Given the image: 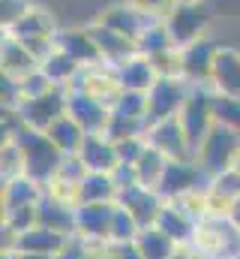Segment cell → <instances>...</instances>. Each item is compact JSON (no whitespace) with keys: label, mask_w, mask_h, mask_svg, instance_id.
<instances>
[{"label":"cell","mask_w":240,"mask_h":259,"mask_svg":"<svg viewBox=\"0 0 240 259\" xmlns=\"http://www.w3.org/2000/svg\"><path fill=\"white\" fill-rule=\"evenodd\" d=\"M117 145V154H120V163H129V166H135V160L144 154V148H147V139L144 136H126V139H120L114 142Z\"/></svg>","instance_id":"cell-38"},{"label":"cell","mask_w":240,"mask_h":259,"mask_svg":"<svg viewBox=\"0 0 240 259\" xmlns=\"http://www.w3.org/2000/svg\"><path fill=\"white\" fill-rule=\"evenodd\" d=\"M192 247L204 259H234L240 256V229L228 217H204L195 229Z\"/></svg>","instance_id":"cell-4"},{"label":"cell","mask_w":240,"mask_h":259,"mask_svg":"<svg viewBox=\"0 0 240 259\" xmlns=\"http://www.w3.org/2000/svg\"><path fill=\"white\" fill-rule=\"evenodd\" d=\"M0 66H3V78L21 81V78H27L30 72L39 69V58L24 42H18L15 36L3 33V42H0Z\"/></svg>","instance_id":"cell-20"},{"label":"cell","mask_w":240,"mask_h":259,"mask_svg":"<svg viewBox=\"0 0 240 259\" xmlns=\"http://www.w3.org/2000/svg\"><path fill=\"white\" fill-rule=\"evenodd\" d=\"M45 196V187L39 181H33L30 175H21L15 181H6L0 184V208H15V205H36L42 202Z\"/></svg>","instance_id":"cell-26"},{"label":"cell","mask_w":240,"mask_h":259,"mask_svg":"<svg viewBox=\"0 0 240 259\" xmlns=\"http://www.w3.org/2000/svg\"><path fill=\"white\" fill-rule=\"evenodd\" d=\"M66 97H69V88H48L36 97H27L21 100L15 109L21 115V124L24 127H33V130H48L60 115H66Z\"/></svg>","instance_id":"cell-8"},{"label":"cell","mask_w":240,"mask_h":259,"mask_svg":"<svg viewBox=\"0 0 240 259\" xmlns=\"http://www.w3.org/2000/svg\"><path fill=\"white\" fill-rule=\"evenodd\" d=\"M168 49H174V42H171V36H168V27H165L162 18H153V21L144 27V33L138 36V55L156 58V55H162V52H168Z\"/></svg>","instance_id":"cell-32"},{"label":"cell","mask_w":240,"mask_h":259,"mask_svg":"<svg viewBox=\"0 0 240 259\" xmlns=\"http://www.w3.org/2000/svg\"><path fill=\"white\" fill-rule=\"evenodd\" d=\"M66 238L69 235H63L57 229H48V226H33V229H27V232H21L18 235V244H15V250H24V253H51V256H57L60 250H63V244H66Z\"/></svg>","instance_id":"cell-25"},{"label":"cell","mask_w":240,"mask_h":259,"mask_svg":"<svg viewBox=\"0 0 240 259\" xmlns=\"http://www.w3.org/2000/svg\"><path fill=\"white\" fill-rule=\"evenodd\" d=\"M117 205H123L141 223V229H147V226H156V220H159V214L165 208V199L156 190L144 187V184H129L117 193Z\"/></svg>","instance_id":"cell-15"},{"label":"cell","mask_w":240,"mask_h":259,"mask_svg":"<svg viewBox=\"0 0 240 259\" xmlns=\"http://www.w3.org/2000/svg\"><path fill=\"white\" fill-rule=\"evenodd\" d=\"M144 139H147V145H153L156 151H162L168 160H189V157H195L180 118H168V121L150 124L147 133H144Z\"/></svg>","instance_id":"cell-14"},{"label":"cell","mask_w":240,"mask_h":259,"mask_svg":"<svg viewBox=\"0 0 240 259\" xmlns=\"http://www.w3.org/2000/svg\"><path fill=\"white\" fill-rule=\"evenodd\" d=\"M81 163L87 166V172H114L120 166V154L117 145L111 136L105 133H87L84 136V145L78 151Z\"/></svg>","instance_id":"cell-18"},{"label":"cell","mask_w":240,"mask_h":259,"mask_svg":"<svg viewBox=\"0 0 240 259\" xmlns=\"http://www.w3.org/2000/svg\"><path fill=\"white\" fill-rule=\"evenodd\" d=\"M93 21H99V24H105V27H111V30H117L123 33L126 39H132L135 46H138V36L144 33V27L153 21L150 15H144L141 9H135V6H129L126 0H117V3H111V6H105Z\"/></svg>","instance_id":"cell-16"},{"label":"cell","mask_w":240,"mask_h":259,"mask_svg":"<svg viewBox=\"0 0 240 259\" xmlns=\"http://www.w3.org/2000/svg\"><path fill=\"white\" fill-rule=\"evenodd\" d=\"M6 139H9V136H6ZM12 139L18 142V148H21V154H24V169H27V175L45 187V184L57 175V169H60V163H63L66 154L48 139L45 130L21 127Z\"/></svg>","instance_id":"cell-1"},{"label":"cell","mask_w":240,"mask_h":259,"mask_svg":"<svg viewBox=\"0 0 240 259\" xmlns=\"http://www.w3.org/2000/svg\"><path fill=\"white\" fill-rule=\"evenodd\" d=\"M114 69H117V78H120V88H123V91H141V94H147V91L153 88V81L159 78L153 61L144 58V55H135V58H129L126 64L114 66Z\"/></svg>","instance_id":"cell-23"},{"label":"cell","mask_w":240,"mask_h":259,"mask_svg":"<svg viewBox=\"0 0 240 259\" xmlns=\"http://www.w3.org/2000/svg\"><path fill=\"white\" fill-rule=\"evenodd\" d=\"M117 181L111 172H87L81 181V202H117Z\"/></svg>","instance_id":"cell-30"},{"label":"cell","mask_w":240,"mask_h":259,"mask_svg":"<svg viewBox=\"0 0 240 259\" xmlns=\"http://www.w3.org/2000/svg\"><path fill=\"white\" fill-rule=\"evenodd\" d=\"M39 69L48 75V81L51 84H60V88H72L75 84V78H78V72L84 69V66L78 64L72 55H66L60 46H54L42 61H39Z\"/></svg>","instance_id":"cell-24"},{"label":"cell","mask_w":240,"mask_h":259,"mask_svg":"<svg viewBox=\"0 0 240 259\" xmlns=\"http://www.w3.org/2000/svg\"><path fill=\"white\" fill-rule=\"evenodd\" d=\"M21 175H27V169H24V154H21L18 142L9 136V139H3V145H0V184L15 181V178H21Z\"/></svg>","instance_id":"cell-33"},{"label":"cell","mask_w":240,"mask_h":259,"mask_svg":"<svg viewBox=\"0 0 240 259\" xmlns=\"http://www.w3.org/2000/svg\"><path fill=\"white\" fill-rule=\"evenodd\" d=\"M222 42H216L210 33L189 42L186 49H180V75L189 84H210V69H213V58L219 52Z\"/></svg>","instance_id":"cell-11"},{"label":"cell","mask_w":240,"mask_h":259,"mask_svg":"<svg viewBox=\"0 0 240 259\" xmlns=\"http://www.w3.org/2000/svg\"><path fill=\"white\" fill-rule=\"evenodd\" d=\"M18 259H57V256H51V253H24V250H18Z\"/></svg>","instance_id":"cell-45"},{"label":"cell","mask_w":240,"mask_h":259,"mask_svg":"<svg viewBox=\"0 0 240 259\" xmlns=\"http://www.w3.org/2000/svg\"><path fill=\"white\" fill-rule=\"evenodd\" d=\"M138 232H141V223H138L123 205H117V211H114V223H111V241H135Z\"/></svg>","instance_id":"cell-37"},{"label":"cell","mask_w":240,"mask_h":259,"mask_svg":"<svg viewBox=\"0 0 240 259\" xmlns=\"http://www.w3.org/2000/svg\"><path fill=\"white\" fill-rule=\"evenodd\" d=\"M168 27V36L174 42V49H186L189 42L201 39L210 33L213 24V12L207 3H195V0H177L171 6V12L162 18Z\"/></svg>","instance_id":"cell-3"},{"label":"cell","mask_w":240,"mask_h":259,"mask_svg":"<svg viewBox=\"0 0 240 259\" xmlns=\"http://www.w3.org/2000/svg\"><path fill=\"white\" fill-rule=\"evenodd\" d=\"M0 223L12 226L15 232H27L39 223V202L36 205H15V208H6L0 211Z\"/></svg>","instance_id":"cell-35"},{"label":"cell","mask_w":240,"mask_h":259,"mask_svg":"<svg viewBox=\"0 0 240 259\" xmlns=\"http://www.w3.org/2000/svg\"><path fill=\"white\" fill-rule=\"evenodd\" d=\"M126 3L135 6V9H141V12L150 15V18H165L177 0H126Z\"/></svg>","instance_id":"cell-40"},{"label":"cell","mask_w":240,"mask_h":259,"mask_svg":"<svg viewBox=\"0 0 240 259\" xmlns=\"http://www.w3.org/2000/svg\"><path fill=\"white\" fill-rule=\"evenodd\" d=\"M234 166H237V169H240V154H237V160H234Z\"/></svg>","instance_id":"cell-46"},{"label":"cell","mask_w":240,"mask_h":259,"mask_svg":"<svg viewBox=\"0 0 240 259\" xmlns=\"http://www.w3.org/2000/svg\"><path fill=\"white\" fill-rule=\"evenodd\" d=\"M72 88H78V91H84V94H90V97H96V100H102L105 106H111L114 109V103L120 100V94H123V88H120V78H117V69L108 64H93V66H84L81 72H78V78H75V84Z\"/></svg>","instance_id":"cell-13"},{"label":"cell","mask_w":240,"mask_h":259,"mask_svg":"<svg viewBox=\"0 0 240 259\" xmlns=\"http://www.w3.org/2000/svg\"><path fill=\"white\" fill-rule=\"evenodd\" d=\"M189 91H192V84L183 75H159L153 81V88L147 91V127L177 118Z\"/></svg>","instance_id":"cell-7"},{"label":"cell","mask_w":240,"mask_h":259,"mask_svg":"<svg viewBox=\"0 0 240 259\" xmlns=\"http://www.w3.org/2000/svg\"><path fill=\"white\" fill-rule=\"evenodd\" d=\"M3 33H9V36H15L18 42H24L39 61L57 46V21H54V15L45 9V6H36V3H30L9 27H3Z\"/></svg>","instance_id":"cell-2"},{"label":"cell","mask_w":240,"mask_h":259,"mask_svg":"<svg viewBox=\"0 0 240 259\" xmlns=\"http://www.w3.org/2000/svg\"><path fill=\"white\" fill-rule=\"evenodd\" d=\"M45 133H48V139L57 145L66 157H69V154H78V151H81V145H84V136H87V133L81 130V124H78L69 112H66V115H60L57 121L45 130Z\"/></svg>","instance_id":"cell-28"},{"label":"cell","mask_w":240,"mask_h":259,"mask_svg":"<svg viewBox=\"0 0 240 259\" xmlns=\"http://www.w3.org/2000/svg\"><path fill=\"white\" fill-rule=\"evenodd\" d=\"M114 112L147 124V94H141V91H123L120 100L114 103Z\"/></svg>","instance_id":"cell-36"},{"label":"cell","mask_w":240,"mask_h":259,"mask_svg":"<svg viewBox=\"0 0 240 259\" xmlns=\"http://www.w3.org/2000/svg\"><path fill=\"white\" fill-rule=\"evenodd\" d=\"M237 154H240V133L222 127V124H213L210 133L204 136V142L198 145L195 160L207 172V178H213V175L231 169L234 160H237Z\"/></svg>","instance_id":"cell-5"},{"label":"cell","mask_w":240,"mask_h":259,"mask_svg":"<svg viewBox=\"0 0 240 259\" xmlns=\"http://www.w3.org/2000/svg\"><path fill=\"white\" fill-rule=\"evenodd\" d=\"M105 250L111 259H144L135 241H105Z\"/></svg>","instance_id":"cell-41"},{"label":"cell","mask_w":240,"mask_h":259,"mask_svg":"<svg viewBox=\"0 0 240 259\" xmlns=\"http://www.w3.org/2000/svg\"><path fill=\"white\" fill-rule=\"evenodd\" d=\"M39 226L57 229L63 235H72L75 232V208L45 193L42 202H39Z\"/></svg>","instance_id":"cell-27"},{"label":"cell","mask_w":240,"mask_h":259,"mask_svg":"<svg viewBox=\"0 0 240 259\" xmlns=\"http://www.w3.org/2000/svg\"><path fill=\"white\" fill-rule=\"evenodd\" d=\"M114 211H117V202H81L75 208V232L93 244L111 241Z\"/></svg>","instance_id":"cell-10"},{"label":"cell","mask_w":240,"mask_h":259,"mask_svg":"<svg viewBox=\"0 0 240 259\" xmlns=\"http://www.w3.org/2000/svg\"><path fill=\"white\" fill-rule=\"evenodd\" d=\"M87 30H90V33H93V39H96V49H99L102 64L120 66V64H126L129 58H135V55H138V46H135L132 39H126L123 33L111 30V27H105V24H99V21H90V24H87Z\"/></svg>","instance_id":"cell-17"},{"label":"cell","mask_w":240,"mask_h":259,"mask_svg":"<svg viewBox=\"0 0 240 259\" xmlns=\"http://www.w3.org/2000/svg\"><path fill=\"white\" fill-rule=\"evenodd\" d=\"M156 226H159L168 238H174L177 244H192L195 229H198V220H195L183 205H177V202H165V208H162Z\"/></svg>","instance_id":"cell-22"},{"label":"cell","mask_w":240,"mask_h":259,"mask_svg":"<svg viewBox=\"0 0 240 259\" xmlns=\"http://www.w3.org/2000/svg\"><path fill=\"white\" fill-rule=\"evenodd\" d=\"M66 112L81 124L84 133H105L108 121H111V106H105L102 100H96V97H90L78 88H69Z\"/></svg>","instance_id":"cell-12"},{"label":"cell","mask_w":240,"mask_h":259,"mask_svg":"<svg viewBox=\"0 0 240 259\" xmlns=\"http://www.w3.org/2000/svg\"><path fill=\"white\" fill-rule=\"evenodd\" d=\"M57 46L66 52V55H72L81 66L102 64L99 49H96V39H93V33L87 30V24H84V27H66V30H60Z\"/></svg>","instance_id":"cell-21"},{"label":"cell","mask_w":240,"mask_h":259,"mask_svg":"<svg viewBox=\"0 0 240 259\" xmlns=\"http://www.w3.org/2000/svg\"><path fill=\"white\" fill-rule=\"evenodd\" d=\"M168 259H204V256H201L192 244H177V247H174V253H171Z\"/></svg>","instance_id":"cell-43"},{"label":"cell","mask_w":240,"mask_h":259,"mask_svg":"<svg viewBox=\"0 0 240 259\" xmlns=\"http://www.w3.org/2000/svg\"><path fill=\"white\" fill-rule=\"evenodd\" d=\"M210 88L216 94L240 97V49L219 46L213 58V69H210Z\"/></svg>","instance_id":"cell-19"},{"label":"cell","mask_w":240,"mask_h":259,"mask_svg":"<svg viewBox=\"0 0 240 259\" xmlns=\"http://www.w3.org/2000/svg\"><path fill=\"white\" fill-rule=\"evenodd\" d=\"M27 6H30V0H3V3H0V12H3V27H9V24H12V21H15V18L27 9Z\"/></svg>","instance_id":"cell-42"},{"label":"cell","mask_w":240,"mask_h":259,"mask_svg":"<svg viewBox=\"0 0 240 259\" xmlns=\"http://www.w3.org/2000/svg\"><path fill=\"white\" fill-rule=\"evenodd\" d=\"M180 124L186 130V139L192 145V151H198V145L204 142V136L210 133V127L216 124L213 115V88L210 84H192L183 109H180Z\"/></svg>","instance_id":"cell-6"},{"label":"cell","mask_w":240,"mask_h":259,"mask_svg":"<svg viewBox=\"0 0 240 259\" xmlns=\"http://www.w3.org/2000/svg\"><path fill=\"white\" fill-rule=\"evenodd\" d=\"M90 250H93V241H87L84 235L72 232L63 244V250L57 253V259H90Z\"/></svg>","instance_id":"cell-39"},{"label":"cell","mask_w":240,"mask_h":259,"mask_svg":"<svg viewBox=\"0 0 240 259\" xmlns=\"http://www.w3.org/2000/svg\"><path fill=\"white\" fill-rule=\"evenodd\" d=\"M213 115H216V124L240 133V97H228V94L213 91Z\"/></svg>","instance_id":"cell-34"},{"label":"cell","mask_w":240,"mask_h":259,"mask_svg":"<svg viewBox=\"0 0 240 259\" xmlns=\"http://www.w3.org/2000/svg\"><path fill=\"white\" fill-rule=\"evenodd\" d=\"M135 244H138V250H141V256L144 259H168L171 253H174V247H177V241L168 238L159 226H147V229H141L138 238H135Z\"/></svg>","instance_id":"cell-31"},{"label":"cell","mask_w":240,"mask_h":259,"mask_svg":"<svg viewBox=\"0 0 240 259\" xmlns=\"http://www.w3.org/2000/svg\"><path fill=\"white\" fill-rule=\"evenodd\" d=\"M207 184H210V178L198 166L195 157H189V160H168V169H165L156 193L162 196L165 202H171V199H180V196H186V193L204 190Z\"/></svg>","instance_id":"cell-9"},{"label":"cell","mask_w":240,"mask_h":259,"mask_svg":"<svg viewBox=\"0 0 240 259\" xmlns=\"http://www.w3.org/2000/svg\"><path fill=\"white\" fill-rule=\"evenodd\" d=\"M195 3H207V0H195Z\"/></svg>","instance_id":"cell-47"},{"label":"cell","mask_w":240,"mask_h":259,"mask_svg":"<svg viewBox=\"0 0 240 259\" xmlns=\"http://www.w3.org/2000/svg\"><path fill=\"white\" fill-rule=\"evenodd\" d=\"M228 220H231V223H234V226L240 229V199L234 202V205H231V211H228Z\"/></svg>","instance_id":"cell-44"},{"label":"cell","mask_w":240,"mask_h":259,"mask_svg":"<svg viewBox=\"0 0 240 259\" xmlns=\"http://www.w3.org/2000/svg\"><path fill=\"white\" fill-rule=\"evenodd\" d=\"M165 169H168V157H165L162 151H156L153 145H147L144 154L135 160V178H138V184H144V187H150V190L159 187Z\"/></svg>","instance_id":"cell-29"},{"label":"cell","mask_w":240,"mask_h":259,"mask_svg":"<svg viewBox=\"0 0 240 259\" xmlns=\"http://www.w3.org/2000/svg\"><path fill=\"white\" fill-rule=\"evenodd\" d=\"M234 259H240V256H234Z\"/></svg>","instance_id":"cell-48"}]
</instances>
